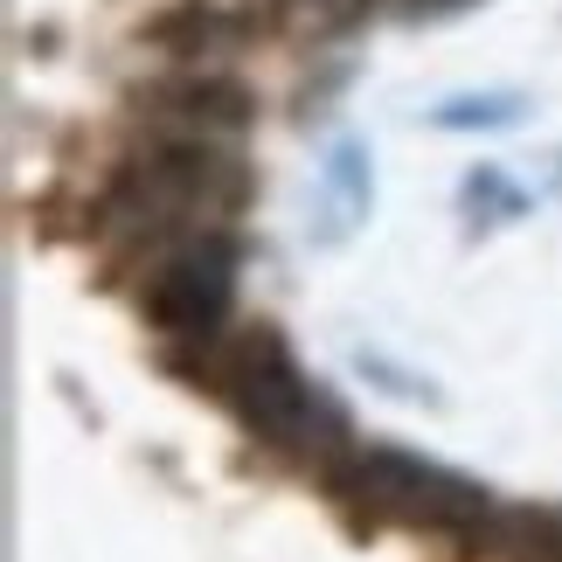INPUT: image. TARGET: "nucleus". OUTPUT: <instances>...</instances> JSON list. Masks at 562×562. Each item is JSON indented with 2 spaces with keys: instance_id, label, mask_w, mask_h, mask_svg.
<instances>
[{
  "instance_id": "nucleus-1",
  "label": "nucleus",
  "mask_w": 562,
  "mask_h": 562,
  "mask_svg": "<svg viewBox=\"0 0 562 562\" xmlns=\"http://www.w3.org/2000/svg\"><path fill=\"white\" fill-rule=\"evenodd\" d=\"M319 486L348 514V528L403 521V528L445 535V542H465L493 507L486 486H472L465 472H445V465L417 459V451H396V445H348L334 465H319Z\"/></svg>"
},
{
  "instance_id": "nucleus-2",
  "label": "nucleus",
  "mask_w": 562,
  "mask_h": 562,
  "mask_svg": "<svg viewBox=\"0 0 562 562\" xmlns=\"http://www.w3.org/2000/svg\"><path fill=\"white\" fill-rule=\"evenodd\" d=\"M229 292H236V244L223 229H209L154 265V278L139 285V319L167 340H209L229 319Z\"/></svg>"
},
{
  "instance_id": "nucleus-3",
  "label": "nucleus",
  "mask_w": 562,
  "mask_h": 562,
  "mask_svg": "<svg viewBox=\"0 0 562 562\" xmlns=\"http://www.w3.org/2000/svg\"><path fill=\"white\" fill-rule=\"evenodd\" d=\"M133 104L175 119L181 133H244L257 119V98L236 77H160V83H139Z\"/></svg>"
},
{
  "instance_id": "nucleus-4",
  "label": "nucleus",
  "mask_w": 562,
  "mask_h": 562,
  "mask_svg": "<svg viewBox=\"0 0 562 562\" xmlns=\"http://www.w3.org/2000/svg\"><path fill=\"white\" fill-rule=\"evenodd\" d=\"M265 21L257 14H229L215 0H175V8L146 14L139 21V42L160 56H215V49H236L244 35H257Z\"/></svg>"
},
{
  "instance_id": "nucleus-5",
  "label": "nucleus",
  "mask_w": 562,
  "mask_h": 562,
  "mask_svg": "<svg viewBox=\"0 0 562 562\" xmlns=\"http://www.w3.org/2000/svg\"><path fill=\"white\" fill-rule=\"evenodd\" d=\"M514 112H521L514 98H459V104H445V112H438V125H501Z\"/></svg>"
},
{
  "instance_id": "nucleus-6",
  "label": "nucleus",
  "mask_w": 562,
  "mask_h": 562,
  "mask_svg": "<svg viewBox=\"0 0 562 562\" xmlns=\"http://www.w3.org/2000/svg\"><path fill=\"white\" fill-rule=\"evenodd\" d=\"M409 8H417V14H424V8H459V0H409Z\"/></svg>"
}]
</instances>
